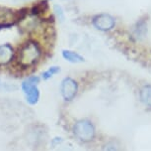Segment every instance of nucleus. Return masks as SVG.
Wrapping results in <instances>:
<instances>
[{
	"label": "nucleus",
	"mask_w": 151,
	"mask_h": 151,
	"mask_svg": "<svg viewBox=\"0 0 151 151\" xmlns=\"http://www.w3.org/2000/svg\"><path fill=\"white\" fill-rule=\"evenodd\" d=\"M39 82L40 79L38 77L34 76L28 78L22 82V90L24 92L25 96H26L27 101L31 104H37L40 98V90L38 87H37Z\"/></svg>",
	"instance_id": "nucleus-3"
},
{
	"label": "nucleus",
	"mask_w": 151,
	"mask_h": 151,
	"mask_svg": "<svg viewBox=\"0 0 151 151\" xmlns=\"http://www.w3.org/2000/svg\"><path fill=\"white\" fill-rule=\"evenodd\" d=\"M139 96L142 104L148 107H151V85H143L139 93Z\"/></svg>",
	"instance_id": "nucleus-8"
},
{
	"label": "nucleus",
	"mask_w": 151,
	"mask_h": 151,
	"mask_svg": "<svg viewBox=\"0 0 151 151\" xmlns=\"http://www.w3.org/2000/svg\"><path fill=\"white\" fill-rule=\"evenodd\" d=\"M17 87L15 85H11V84H6V82H0V90H16Z\"/></svg>",
	"instance_id": "nucleus-14"
},
{
	"label": "nucleus",
	"mask_w": 151,
	"mask_h": 151,
	"mask_svg": "<svg viewBox=\"0 0 151 151\" xmlns=\"http://www.w3.org/2000/svg\"><path fill=\"white\" fill-rule=\"evenodd\" d=\"M61 96L65 101H71L75 98L78 92V85L75 80L71 78H65L61 82L60 87Z\"/></svg>",
	"instance_id": "nucleus-5"
},
{
	"label": "nucleus",
	"mask_w": 151,
	"mask_h": 151,
	"mask_svg": "<svg viewBox=\"0 0 151 151\" xmlns=\"http://www.w3.org/2000/svg\"><path fill=\"white\" fill-rule=\"evenodd\" d=\"M62 57L66 60V61L73 63V64H78V63L84 62V58L78 53L74 52L70 50H63L62 51Z\"/></svg>",
	"instance_id": "nucleus-9"
},
{
	"label": "nucleus",
	"mask_w": 151,
	"mask_h": 151,
	"mask_svg": "<svg viewBox=\"0 0 151 151\" xmlns=\"http://www.w3.org/2000/svg\"><path fill=\"white\" fill-rule=\"evenodd\" d=\"M42 50L36 42H28L21 47L18 54V64L22 68H30L38 63Z\"/></svg>",
	"instance_id": "nucleus-1"
},
{
	"label": "nucleus",
	"mask_w": 151,
	"mask_h": 151,
	"mask_svg": "<svg viewBox=\"0 0 151 151\" xmlns=\"http://www.w3.org/2000/svg\"><path fill=\"white\" fill-rule=\"evenodd\" d=\"M59 72H60V68H58V67H50L47 71H45V72L42 74V78H44L45 80H48V79L52 78V77L55 76V74H58Z\"/></svg>",
	"instance_id": "nucleus-11"
},
{
	"label": "nucleus",
	"mask_w": 151,
	"mask_h": 151,
	"mask_svg": "<svg viewBox=\"0 0 151 151\" xmlns=\"http://www.w3.org/2000/svg\"><path fill=\"white\" fill-rule=\"evenodd\" d=\"M73 132L79 140L88 142L92 140L95 136V128L91 121L82 119L75 123L73 127Z\"/></svg>",
	"instance_id": "nucleus-2"
},
{
	"label": "nucleus",
	"mask_w": 151,
	"mask_h": 151,
	"mask_svg": "<svg viewBox=\"0 0 151 151\" xmlns=\"http://www.w3.org/2000/svg\"><path fill=\"white\" fill-rule=\"evenodd\" d=\"M103 151H119L118 144L115 142H109L104 146Z\"/></svg>",
	"instance_id": "nucleus-13"
},
{
	"label": "nucleus",
	"mask_w": 151,
	"mask_h": 151,
	"mask_svg": "<svg viewBox=\"0 0 151 151\" xmlns=\"http://www.w3.org/2000/svg\"><path fill=\"white\" fill-rule=\"evenodd\" d=\"M14 57V50L9 44L0 46V66L7 65L12 61Z\"/></svg>",
	"instance_id": "nucleus-7"
},
{
	"label": "nucleus",
	"mask_w": 151,
	"mask_h": 151,
	"mask_svg": "<svg viewBox=\"0 0 151 151\" xmlns=\"http://www.w3.org/2000/svg\"><path fill=\"white\" fill-rule=\"evenodd\" d=\"M53 11H55L56 17H58V19L59 20L60 22H63L64 19H65V16H64V12H63V9L61 8V6H59V5H55V7H53Z\"/></svg>",
	"instance_id": "nucleus-12"
},
{
	"label": "nucleus",
	"mask_w": 151,
	"mask_h": 151,
	"mask_svg": "<svg viewBox=\"0 0 151 151\" xmlns=\"http://www.w3.org/2000/svg\"><path fill=\"white\" fill-rule=\"evenodd\" d=\"M93 25L100 31H110L116 25L115 18L107 13H102L96 15L93 18Z\"/></svg>",
	"instance_id": "nucleus-4"
},
{
	"label": "nucleus",
	"mask_w": 151,
	"mask_h": 151,
	"mask_svg": "<svg viewBox=\"0 0 151 151\" xmlns=\"http://www.w3.org/2000/svg\"><path fill=\"white\" fill-rule=\"evenodd\" d=\"M18 19V14L7 7L0 6V27L10 26Z\"/></svg>",
	"instance_id": "nucleus-6"
},
{
	"label": "nucleus",
	"mask_w": 151,
	"mask_h": 151,
	"mask_svg": "<svg viewBox=\"0 0 151 151\" xmlns=\"http://www.w3.org/2000/svg\"><path fill=\"white\" fill-rule=\"evenodd\" d=\"M135 33H136L137 38H139V39H141L142 37L145 36V34L147 33V26L144 21H141V22H139V23H137Z\"/></svg>",
	"instance_id": "nucleus-10"
}]
</instances>
